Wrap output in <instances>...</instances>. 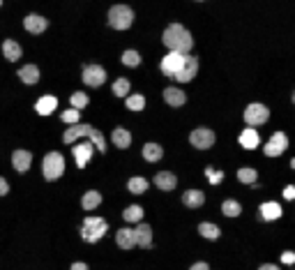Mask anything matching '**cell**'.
Segmentation results:
<instances>
[{"instance_id": "1", "label": "cell", "mask_w": 295, "mask_h": 270, "mask_svg": "<svg viewBox=\"0 0 295 270\" xmlns=\"http://www.w3.org/2000/svg\"><path fill=\"white\" fill-rule=\"evenodd\" d=\"M161 40H164V44L169 46L171 51H178V53H189L191 46H194V37H191V33L180 23H171L169 28L164 30Z\"/></svg>"}, {"instance_id": "2", "label": "cell", "mask_w": 295, "mask_h": 270, "mask_svg": "<svg viewBox=\"0 0 295 270\" xmlns=\"http://www.w3.org/2000/svg\"><path fill=\"white\" fill-rule=\"evenodd\" d=\"M81 136H88V139L92 141V145H95L100 153H104V150H106L104 136H102V132L95 130L92 125H74L72 130H67L65 132V143H74V141L81 139Z\"/></svg>"}, {"instance_id": "3", "label": "cell", "mask_w": 295, "mask_h": 270, "mask_svg": "<svg viewBox=\"0 0 295 270\" xmlns=\"http://www.w3.org/2000/svg\"><path fill=\"white\" fill-rule=\"evenodd\" d=\"M134 21V12L127 5H113L109 10V25L115 30H127Z\"/></svg>"}, {"instance_id": "4", "label": "cell", "mask_w": 295, "mask_h": 270, "mask_svg": "<svg viewBox=\"0 0 295 270\" xmlns=\"http://www.w3.org/2000/svg\"><path fill=\"white\" fill-rule=\"evenodd\" d=\"M106 231H109V222H104L102 217H88V220H83L81 235H83V240H88V243H97Z\"/></svg>"}, {"instance_id": "5", "label": "cell", "mask_w": 295, "mask_h": 270, "mask_svg": "<svg viewBox=\"0 0 295 270\" xmlns=\"http://www.w3.org/2000/svg\"><path fill=\"white\" fill-rule=\"evenodd\" d=\"M42 169H44V178L46 180H58L65 173V160H62L60 153H49L42 162Z\"/></svg>"}, {"instance_id": "6", "label": "cell", "mask_w": 295, "mask_h": 270, "mask_svg": "<svg viewBox=\"0 0 295 270\" xmlns=\"http://www.w3.org/2000/svg\"><path fill=\"white\" fill-rule=\"evenodd\" d=\"M185 55L187 53H178V51H171L169 55H164V60H161V74L166 76H175L178 72H180V67L185 65Z\"/></svg>"}, {"instance_id": "7", "label": "cell", "mask_w": 295, "mask_h": 270, "mask_svg": "<svg viewBox=\"0 0 295 270\" xmlns=\"http://www.w3.org/2000/svg\"><path fill=\"white\" fill-rule=\"evenodd\" d=\"M268 118H270V111L265 109L263 104H249L245 109L247 125H263V123H268Z\"/></svg>"}, {"instance_id": "8", "label": "cell", "mask_w": 295, "mask_h": 270, "mask_svg": "<svg viewBox=\"0 0 295 270\" xmlns=\"http://www.w3.org/2000/svg\"><path fill=\"white\" fill-rule=\"evenodd\" d=\"M189 141H191L194 148L205 150V148H210V145L215 143V132L208 130V127H199V130H194L189 134Z\"/></svg>"}, {"instance_id": "9", "label": "cell", "mask_w": 295, "mask_h": 270, "mask_svg": "<svg viewBox=\"0 0 295 270\" xmlns=\"http://www.w3.org/2000/svg\"><path fill=\"white\" fill-rule=\"evenodd\" d=\"M81 76H83V83L90 85V88H97V85H102L106 81V72L100 65H85Z\"/></svg>"}, {"instance_id": "10", "label": "cell", "mask_w": 295, "mask_h": 270, "mask_svg": "<svg viewBox=\"0 0 295 270\" xmlns=\"http://www.w3.org/2000/svg\"><path fill=\"white\" fill-rule=\"evenodd\" d=\"M196 72H199V58L196 55H185V65L180 67V72L175 74V81H180V83H187V81H191L196 76Z\"/></svg>"}, {"instance_id": "11", "label": "cell", "mask_w": 295, "mask_h": 270, "mask_svg": "<svg viewBox=\"0 0 295 270\" xmlns=\"http://www.w3.org/2000/svg\"><path fill=\"white\" fill-rule=\"evenodd\" d=\"M286 145H288V139H286L284 132H275L272 139L268 141V145H265V155H268V157H279L281 153L286 150Z\"/></svg>"}, {"instance_id": "12", "label": "cell", "mask_w": 295, "mask_h": 270, "mask_svg": "<svg viewBox=\"0 0 295 270\" xmlns=\"http://www.w3.org/2000/svg\"><path fill=\"white\" fill-rule=\"evenodd\" d=\"M23 25H25V30H28V33H32V35H40V33H44V30H46L49 21H46L44 16H40V14H28L23 19Z\"/></svg>"}, {"instance_id": "13", "label": "cell", "mask_w": 295, "mask_h": 270, "mask_svg": "<svg viewBox=\"0 0 295 270\" xmlns=\"http://www.w3.org/2000/svg\"><path fill=\"white\" fill-rule=\"evenodd\" d=\"M134 243L139 247H148L152 245V229H150V224H139L134 229Z\"/></svg>"}, {"instance_id": "14", "label": "cell", "mask_w": 295, "mask_h": 270, "mask_svg": "<svg viewBox=\"0 0 295 270\" xmlns=\"http://www.w3.org/2000/svg\"><path fill=\"white\" fill-rule=\"evenodd\" d=\"M92 148H95V145L92 143H79V145H74V160H76V166H81V169H83L85 164H88V160H90L92 157Z\"/></svg>"}, {"instance_id": "15", "label": "cell", "mask_w": 295, "mask_h": 270, "mask_svg": "<svg viewBox=\"0 0 295 270\" xmlns=\"http://www.w3.org/2000/svg\"><path fill=\"white\" fill-rule=\"evenodd\" d=\"M30 162H32V155L28 153V150H14V155H12V164H14V169L19 171V173H23V171L30 169Z\"/></svg>"}, {"instance_id": "16", "label": "cell", "mask_w": 295, "mask_h": 270, "mask_svg": "<svg viewBox=\"0 0 295 270\" xmlns=\"http://www.w3.org/2000/svg\"><path fill=\"white\" fill-rule=\"evenodd\" d=\"M260 217H263V220H279L281 205L275 203V201H265V203H260Z\"/></svg>"}, {"instance_id": "17", "label": "cell", "mask_w": 295, "mask_h": 270, "mask_svg": "<svg viewBox=\"0 0 295 270\" xmlns=\"http://www.w3.org/2000/svg\"><path fill=\"white\" fill-rule=\"evenodd\" d=\"M164 100L169 102L171 106H182L187 102V95L182 93L180 88H173V85H171V88L164 90Z\"/></svg>"}, {"instance_id": "18", "label": "cell", "mask_w": 295, "mask_h": 270, "mask_svg": "<svg viewBox=\"0 0 295 270\" xmlns=\"http://www.w3.org/2000/svg\"><path fill=\"white\" fill-rule=\"evenodd\" d=\"M55 106H58V100H55L53 95H44L42 100H37L35 109H37V113H40V115H49V113H53V111H55Z\"/></svg>"}, {"instance_id": "19", "label": "cell", "mask_w": 295, "mask_h": 270, "mask_svg": "<svg viewBox=\"0 0 295 270\" xmlns=\"http://www.w3.org/2000/svg\"><path fill=\"white\" fill-rule=\"evenodd\" d=\"M203 201H205V194L201 190H189V192H185V194H182V203L189 205V208H201V205H203Z\"/></svg>"}, {"instance_id": "20", "label": "cell", "mask_w": 295, "mask_h": 270, "mask_svg": "<svg viewBox=\"0 0 295 270\" xmlns=\"http://www.w3.org/2000/svg\"><path fill=\"white\" fill-rule=\"evenodd\" d=\"M155 183H157V187H159V190H164V192L173 190V187L178 185L175 175L169 173V171H161V173H157V175H155Z\"/></svg>"}, {"instance_id": "21", "label": "cell", "mask_w": 295, "mask_h": 270, "mask_svg": "<svg viewBox=\"0 0 295 270\" xmlns=\"http://www.w3.org/2000/svg\"><path fill=\"white\" fill-rule=\"evenodd\" d=\"M115 240H118V247H122V250H132V247L136 245L134 243V229H120L118 235H115Z\"/></svg>"}, {"instance_id": "22", "label": "cell", "mask_w": 295, "mask_h": 270, "mask_svg": "<svg viewBox=\"0 0 295 270\" xmlns=\"http://www.w3.org/2000/svg\"><path fill=\"white\" fill-rule=\"evenodd\" d=\"M111 139H113V143L118 145V148H129V143H132V134L127 130H122V127H115Z\"/></svg>"}, {"instance_id": "23", "label": "cell", "mask_w": 295, "mask_h": 270, "mask_svg": "<svg viewBox=\"0 0 295 270\" xmlns=\"http://www.w3.org/2000/svg\"><path fill=\"white\" fill-rule=\"evenodd\" d=\"M3 53H5V58L10 60V63H14V60L21 58V46L16 44L14 40H5L3 42Z\"/></svg>"}, {"instance_id": "24", "label": "cell", "mask_w": 295, "mask_h": 270, "mask_svg": "<svg viewBox=\"0 0 295 270\" xmlns=\"http://www.w3.org/2000/svg\"><path fill=\"white\" fill-rule=\"evenodd\" d=\"M19 76L23 83H37V81H40V70H37L35 65H25L19 70Z\"/></svg>"}, {"instance_id": "25", "label": "cell", "mask_w": 295, "mask_h": 270, "mask_svg": "<svg viewBox=\"0 0 295 270\" xmlns=\"http://www.w3.org/2000/svg\"><path fill=\"white\" fill-rule=\"evenodd\" d=\"M240 145H242V148H247V150L256 148V145H258V132L247 127V130L240 134Z\"/></svg>"}, {"instance_id": "26", "label": "cell", "mask_w": 295, "mask_h": 270, "mask_svg": "<svg viewBox=\"0 0 295 270\" xmlns=\"http://www.w3.org/2000/svg\"><path fill=\"white\" fill-rule=\"evenodd\" d=\"M100 203H102V194H100V192H95V190L85 192V194H83V201H81V205H83L85 210H95Z\"/></svg>"}, {"instance_id": "27", "label": "cell", "mask_w": 295, "mask_h": 270, "mask_svg": "<svg viewBox=\"0 0 295 270\" xmlns=\"http://www.w3.org/2000/svg\"><path fill=\"white\" fill-rule=\"evenodd\" d=\"M161 155H164L161 145H157V143H145V145H143V157H145L148 162H157V160H161Z\"/></svg>"}, {"instance_id": "28", "label": "cell", "mask_w": 295, "mask_h": 270, "mask_svg": "<svg viewBox=\"0 0 295 270\" xmlns=\"http://www.w3.org/2000/svg\"><path fill=\"white\" fill-rule=\"evenodd\" d=\"M199 233L208 240H217L219 238V226L212 224V222H203V224H199Z\"/></svg>"}, {"instance_id": "29", "label": "cell", "mask_w": 295, "mask_h": 270, "mask_svg": "<svg viewBox=\"0 0 295 270\" xmlns=\"http://www.w3.org/2000/svg\"><path fill=\"white\" fill-rule=\"evenodd\" d=\"M221 213H224L226 217H238L242 213V205L238 203V201L228 199V201H224V203H221Z\"/></svg>"}, {"instance_id": "30", "label": "cell", "mask_w": 295, "mask_h": 270, "mask_svg": "<svg viewBox=\"0 0 295 270\" xmlns=\"http://www.w3.org/2000/svg\"><path fill=\"white\" fill-rule=\"evenodd\" d=\"M122 217H125V222H141L143 220V208L141 205H129V208H125Z\"/></svg>"}, {"instance_id": "31", "label": "cell", "mask_w": 295, "mask_h": 270, "mask_svg": "<svg viewBox=\"0 0 295 270\" xmlns=\"http://www.w3.org/2000/svg\"><path fill=\"white\" fill-rule=\"evenodd\" d=\"M127 187H129L132 194H141V192L148 190V180L145 178H132L129 183H127Z\"/></svg>"}, {"instance_id": "32", "label": "cell", "mask_w": 295, "mask_h": 270, "mask_svg": "<svg viewBox=\"0 0 295 270\" xmlns=\"http://www.w3.org/2000/svg\"><path fill=\"white\" fill-rule=\"evenodd\" d=\"M143 106H145V97L143 95H139V93H136V95L127 97V109H129V111H141Z\"/></svg>"}, {"instance_id": "33", "label": "cell", "mask_w": 295, "mask_h": 270, "mask_svg": "<svg viewBox=\"0 0 295 270\" xmlns=\"http://www.w3.org/2000/svg\"><path fill=\"white\" fill-rule=\"evenodd\" d=\"M256 178H258V173H256L254 169H240L238 171V180L240 183H247V185H254Z\"/></svg>"}, {"instance_id": "34", "label": "cell", "mask_w": 295, "mask_h": 270, "mask_svg": "<svg viewBox=\"0 0 295 270\" xmlns=\"http://www.w3.org/2000/svg\"><path fill=\"white\" fill-rule=\"evenodd\" d=\"M113 93L118 97H127V93H129V81H127V79H118L113 83Z\"/></svg>"}, {"instance_id": "35", "label": "cell", "mask_w": 295, "mask_h": 270, "mask_svg": "<svg viewBox=\"0 0 295 270\" xmlns=\"http://www.w3.org/2000/svg\"><path fill=\"white\" fill-rule=\"evenodd\" d=\"M122 63H125L127 67H136L141 63V55L136 53V51H125V53H122Z\"/></svg>"}, {"instance_id": "36", "label": "cell", "mask_w": 295, "mask_h": 270, "mask_svg": "<svg viewBox=\"0 0 295 270\" xmlns=\"http://www.w3.org/2000/svg\"><path fill=\"white\" fill-rule=\"evenodd\" d=\"M205 175H208V180H210L212 185H219L221 180H224V171H215L212 166H205Z\"/></svg>"}, {"instance_id": "37", "label": "cell", "mask_w": 295, "mask_h": 270, "mask_svg": "<svg viewBox=\"0 0 295 270\" xmlns=\"http://www.w3.org/2000/svg\"><path fill=\"white\" fill-rule=\"evenodd\" d=\"M88 95H85V93H74V95H72V106H74V109H83V106H88Z\"/></svg>"}, {"instance_id": "38", "label": "cell", "mask_w": 295, "mask_h": 270, "mask_svg": "<svg viewBox=\"0 0 295 270\" xmlns=\"http://www.w3.org/2000/svg\"><path fill=\"white\" fill-rule=\"evenodd\" d=\"M62 120H65V123H72V125H76V123H79V109H74V106H72L70 111H65V113H62Z\"/></svg>"}, {"instance_id": "39", "label": "cell", "mask_w": 295, "mask_h": 270, "mask_svg": "<svg viewBox=\"0 0 295 270\" xmlns=\"http://www.w3.org/2000/svg\"><path fill=\"white\" fill-rule=\"evenodd\" d=\"M7 192H10V185H7L5 178H0V196H5Z\"/></svg>"}, {"instance_id": "40", "label": "cell", "mask_w": 295, "mask_h": 270, "mask_svg": "<svg viewBox=\"0 0 295 270\" xmlns=\"http://www.w3.org/2000/svg\"><path fill=\"white\" fill-rule=\"evenodd\" d=\"M281 261H284V263H293L295 254H293V252H284V254H281Z\"/></svg>"}, {"instance_id": "41", "label": "cell", "mask_w": 295, "mask_h": 270, "mask_svg": "<svg viewBox=\"0 0 295 270\" xmlns=\"http://www.w3.org/2000/svg\"><path fill=\"white\" fill-rule=\"evenodd\" d=\"M284 196H286V199H295V187H286V190H284Z\"/></svg>"}, {"instance_id": "42", "label": "cell", "mask_w": 295, "mask_h": 270, "mask_svg": "<svg viewBox=\"0 0 295 270\" xmlns=\"http://www.w3.org/2000/svg\"><path fill=\"white\" fill-rule=\"evenodd\" d=\"M189 270H208V263H203V261H201V263H194V265H191Z\"/></svg>"}, {"instance_id": "43", "label": "cell", "mask_w": 295, "mask_h": 270, "mask_svg": "<svg viewBox=\"0 0 295 270\" xmlns=\"http://www.w3.org/2000/svg\"><path fill=\"white\" fill-rule=\"evenodd\" d=\"M258 270H279V268H277V265H272V263H265V265H260Z\"/></svg>"}, {"instance_id": "44", "label": "cell", "mask_w": 295, "mask_h": 270, "mask_svg": "<svg viewBox=\"0 0 295 270\" xmlns=\"http://www.w3.org/2000/svg\"><path fill=\"white\" fill-rule=\"evenodd\" d=\"M72 270H88V265H85V263H74V265H72Z\"/></svg>"}, {"instance_id": "45", "label": "cell", "mask_w": 295, "mask_h": 270, "mask_svg": "<svg viewBox=\"0 0 295 270\" xmlns=\"http://www.w3.org/2000/svg\"><path fill=\"white\" fill-rule=\"evenodd\" d=\"M290 166H293V169H295V157H293V160H290Z\"/></svg>"}, {"instance_id": "46", "label": "cell", "mask_w": 295, "mask_h": 270, "mask_svg": "<svg viewBox=\"0 0 295 270\" xmlns=\"http://www.w3.org/2000/svg\"><path fill=\"white\" fill-rule=\"evenodd\" d=\"M293 104H295V93H293Z\"/></svg>"}]
</instances>
